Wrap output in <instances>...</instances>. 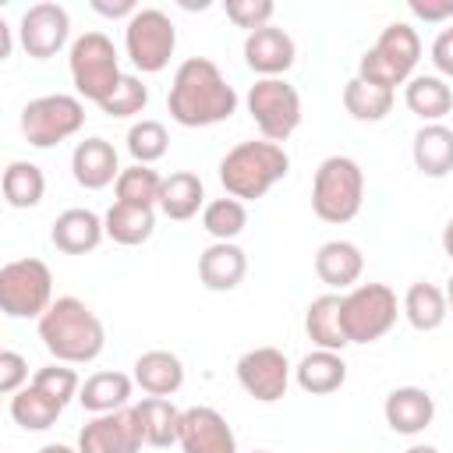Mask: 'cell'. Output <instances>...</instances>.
Returning a JSON list of instances; mask_svg holds the SVG:
<instances>
[{
	"label": "cell",
	"instance_id": "1",
	"mask_svg": "<svg viewBox=\"0 0 453 453\" xmlns=\"http://www.w3.org/2000/svg\"><path fill=\"white\" fill-rule=\"evenodd\" d=\"M166 110L180 127H212L237 113V92L209 57H188L177 64Z\"/></svg>",
	"mask_w": 453,
	"mask_h": 453
},
{
	"label": "cell",
	"instance_id": "2",
	"mask_svg": "<svg viewBox=\"0 0 453 453\" xmlns=\"http://www.w3.org/2000/svg\"><path fill=\"white\" fill-rule=\"evenodd\" d=\"M39 340L60 365H88L106 347V329L99 315L81 297H57L39 319Z\"/></svg>",
	"mask_w": 453,
	"mask_h": 453
},
{
	"label": "cell",
	"instance_id": "3",
	"mask_svg": "<svg viewBox=\"0 0 453 453\" xmlns=\"http://www.w3.org/2000/svg\"><path fill=\"white\" fill-rule=\"evenodd\" d=\"M290 170V156L283 145L265 142V138H251V142H237L223 159H219V184L230 198L237 202H255L262 195H269Z\"/></svg>",
	"mask_w": 453,
	"mask_h": 453
},
{
	"label": "cell",
	"instance_id": "4",
	"mask_svg": "<svg viewBox=\"0 0 453 453\" xmlns=\"http://www.w3.org/2000/svg\"><path fill=\"white\" fill-rule=\"evenodd\" d=\"M365 202V170L350 156H326L311 177V209L322 223H350Z\"/></svg>",
	"mask_w": 453,
	"mask_h": 453
},
{
	"label": "cell",
	"instance_id": "5",
	"mask_svg": "<svg viewBox=\"0 0 453 453\" xmlns=\"http://www.w3.org/2000/svg\"><path fill=\"white\" fill-rule=\"evenodd\" d=\"M418 60H421V39H418L414 25L393 21L379 32L375 46L365 50V57L357 60V78L393 92L396 85H407L414 78Z\"/></svg>",
	"mask_w": 453,
	"mask_h": 453
},
{
	"label": "cell",
	"instance_id": "6",
	"mask_svg": "<svg viewBox=\"0 0 453 453\" xmlns=\"http://www.w3.org/2000/svg\"><path fill=\"white\" fill-rule=\"evenodd\" d=\"M67 71L74 81V92L96 106H103L113 88L120 85L124 71H120V57L110 35L103 32H85L71 42L67 50Z\"/></svg>",
	"mask_w": 453,
	"mask_h": 453
},
{
	"label": "cell",
	"instance_id": "7",
	"mask_svg": "<svg viewBox=\"0 0 453 453\" xmlns=\"http://www.w3.org/2000/svg\"><path fill=\"white\" fill-rule=\"evenodd\" d=\"M400 304L393 287L386 283H357L347 294H340V322L347 333V343H375L396 326Z\"/></svg>",
	"mask_w": 453,
	"mask_h": 453
},
{
	"label": "cell",
	"instance_id": "8",
	"mask_svg": "<svg viewBox=\"0 0 453 453\" xmlns=\"http://www.w3.org/2000/svg\"><path fill=\"white\" fill-rule=\"evenodd\" d=\"M53 273L42 258H14L0 269V311L7 319H42L53 304Z\"/></svg>",
	"mask_w": 453,
	"mask_h": 453
},
{
	"label": "cell",
	"instance_id": "9",
	"mask_svg": "<svg viewBox=\"0 0 453 453\" xmlns=\"http://www.w3.org/2000/svg\"><path fill=\"white\" fill-rule=\"evenodd\" d=\"M177 50V28L166 11L138 7L124 21V53L142 74H159Z\"/></svg>",
	"mask_w": 453,
	"mask_h": 453
},
{
	"label": "cell",
	"instance_id": "10",
	"mask_svg": "<svg viewBox=\"0 0 453 453\" xmlns=\"http://www.w3.org/2000/svg\"><path fill=\"white\" fill-rule=\"evenodd\" d=\"M81 124H85V103L81 96H67V92L39 96L21 110V134L35 149H53L74 138Z\"/></svg>",
	"mask_w": 453,
	"mask_h": 453
},
{
	"label": "cell",
	"instance_id": "11",
	"mask_svg": "<svg viewBox=\"0 0 453 453\" xmlns=\"http://www.w3.org/2000/svg\"><path fill=\"white\" fill-rule=\"evenodd\" d=\"M248 113L265 142H287L301 124V96L287 78H258L248 88Z\"/></svg>",
	"mask_w": 453,
	"mask_h": 453
},
{
	"label": "cell",
	"instance_id": "12",
	"mask_svg": "<svg viewBox=\"0 0 453 453\" xmlns=\"http://www.w3.org/2000/svg\"><path fill=\"white\" fill-rule=\"evenodd\" d=\"M142 446H145V428L138 407L92 414L78 432V453H142Z\"/></svg>",
	"mask_w": 453,
	"mask_h": 453
},
{
	"label": "cell",
	"instance_id": "13",
	"mask_svg": "<svg viewBox=\"0 0 453 453\" xmlns=\"http://www.w3.org/2000/svg\"><path fill=\"white\" fill-rule=\"evenodd\" d=\"M237 382L258 403H276L290 386V361L280 347H251L237 357Z\"/></svg>",
	"mask_w": 453,
	"mask_h": 453
},
{
	"label": "cell",
	"instance_id": "14",
	"mask_svg": "<svg viewBox=\"0 0 453 453\" xmlns=\"http://www.w3.org/2000/svg\"><path fill=\"white\" fill-rule=\"evenodd\" d=\"M18 39H21V50L35 60H50L57 57L67 39H71V14L64 4H53V0H39L32 4L21 21H18Z\"/></svg>",
	"mask_w": 453,
	"mask_h": 453
},
{
	"label": "cell",
	"instance_id": "15",
	"mask_svg": "<svg viewBox=\"0 0 453 453\" xmlns=\"http://www.w3.org/2000/svg\"><path fill=\"white\" fill-rule=\"evenodd\" d=\"M177 446L184 453H237V435L216 407L198 403L184 411Z\"/></svg>",
	"mask_w": 453,
	"mask_h": 453
},
{
	"label": "cell",
	"instance_id": "16",
	"mask_svg": "<svg viewBox=\"0 0 453 453\" xmlns=\"http://www.w3.org/2000/svg\"><path fill=\"white\" fill-rule=\"evenodd\" d=\"M294 57H297V46L287 28L265 25L244 35V64L258 78H283L294 67Z\"/></svg>",
	"mask_w": 453,
	"mask_h": 453
},
{
	"label": "cell",
	"instance_id": "17",
	"mask_svg": "<svg viewBox=\"0 0 453 453\" xmlns=\"http://www.w3.org/2000/svg\"><path fill=\"white\" fill-rule=\"evenodd\" d=\"M382 418L396 435H421L435 418V400L421 386H396L382 403Z\"/></svg>",
	"mask_w": 453,
	"mask_h": 453
},
{
	"label": "cell",
	"instance_id": "18",
	"mask_svg": "<svg viewBox=\"0 0 453 453\" xmlns=\"http://www.w3.org/2000/svg\"><path fill=\"white\" fill-rule=\"evenodd\" d=\"M103 237H106V223L92 209H64L50 230L53 248L64 255H88L99 248Z\"/></svg>",
	"mask_w": 453,
	"mask_h": 453
},
{
	"label": "cell",
	"instance_id": "19",
	"mask_svg": "<svg viewBox=\"0 0 453 453\" xmlns=\"http://www.w3.org/2000/svg\"><path fill=\"white\" fill-rule=\"evenodd\" d=\"M71 173L85 191H99L106 184H117L120 177V163H117V149L106 138H85L74 145L71 152Z\"/></svg>",
	"mask_w": 453,
	"mask_h": 453
},
{
	"label": "cell",
	"instance_id": "20",
	"mask_svg": "<svg viewBox=\"0 0 453 453\" xmlns=\"http://www.w3.org/2000/svg\"><path fill=\"white\" fill-rule=\"evenodd\" d=\"M361 269H365V255L354 241L336 237L319 244L315 251V276L333 290H350L361 280Z\"/></svg>",
	"mask_w": 453,
	"mask_h": 453
},
{
	"label": "cell",
	"instance_id": "21",
	"mask_svg": "<svg viewBox=\"0 0 453 453\" xmlns=\"http://www.w3.org/2000/svg\"><path fill=\"white\" fill-rule=\"evenodd\" d=\"M248 273V255L234 244V241H212L202 255H198V280L209 290H234Z\"/></svg>",
	"mask_w": 453,
	"mask_h": 453
},
{
	"label": "cell",
	"instance_id": "22",
	"mask_svg": "<svg viewBox=\"0 0 453 453\" xmlns=\"http://www.w3.org/2000/svg\"><path fill=\"white\" fill-rule=\"evenodd\" d=\"M134 386H142L145 396H173L184 386V361L173 350H145L134 361Z\"/></svg>",
	"mask_w": 453,
	"mask_h": 453
},
{
	"label": "cell",
	"instance_id": "23",
	"mask_svg": "<svg viewBox=\"0 0 453 453\" xmlns=\"http://www.w3.org/2000/svg\"><path fill=\"white\" fill-rule=\"evenodd\" d=\"M414 166L425 177H446L453 173V127L446 124H421L411 142Z\"/></svg>",
	"mask_w": 453,
	"mask_h": 453
},
{
	"label": "cell",
	"instance_id": "24",
	"mask_svg": "<svg viewBox=\"0 0 453 453\" xmlns=\"http://www.w3.org/2000/svg\"><path fill=\"white\" fill-rule=\"evenodd\" d=\"M166 219H191L198 216V209H205V184L198 173L191 170H173L170 177H163L159 188V205H156Z\"/></svg>",
	"mask_w": 453,
	"mask_h": 453
},
{
	"label": "cell",
	"instance_id": "25",
	"mask_svg": "<svg viewBox=\"0 0 453 453\" xmlns=\"http://www.w3.org/2000/svg\"><path fill=\"white\" fill-rule=\"evenodd\" d=\"M294 379H297V386H301L304 393L326 396V393H336V389L347 382V361H343V354H336V350H319V347H315L311 354H304V357L297 361Z\"/></svg>",
	"mask_w": 453,
	"mask_h": 453
},
{
	"label": "cell",
	"instance_id": "26",
	"mask_svg": "<svg viewBox=\"0 0 453 453\" xmlns=\"http://www.w3.org/2000/svg\"><path fill=\"white\" fill-rule=\"evenodd\" d=\"M403 103L425 124H442V117L453 110V88L439 74H414L403 85Z\"/></svg>",
	"mask_w": 453,
	"mask_h": 453
},
{
	"label": "cell",
	"instance_id": "27",
	"mask_svg": "<svg viewBox=\"0 0 453 453\" xmlns=\"http://www.w3.org/2000/svg\"><path fill=\"white\" fill-rule=\"evenodd\" d=\"M131 389H134V375H124V372H96V375H88L81 382L78 403L88 414H110V411L127 407Z\"/></svg>",
	"mask_w": 453,
	"mask_h": 453
},
{
	"label": "cell",
	"instance_id": "28",
	"mask_svg": "<svg viewBox=\"0 0 453 453\" xmlns=\"http://www.w3.org/2000/svg\"><path fill=\"white\" fill-rule=\"evenodd\" d=\"M400 311H403V319H407L418 333H432V329H439V326L446 322L449 301H446V290H442V287H435V283H428V280H418V283L407 287Z\"/></svg>",
	"mask_w": 453,
	"mask_h": 453
},
{
	"label": "cell",
	"instance_id": "29",
	"mask_svg": "<svg viewBox=\"0 0 453 453\" xmlns=\"http://www.w3.org/2000/svg\"><path fill=\"white\" fill-rule=\"evenodd\" d=\"M304 333L319 350H343L347 347V333L340 322V294H322L308 304L304 311Z\"/></svg>",
	"mask_w": 453,
	"mask_h": 453
},
{
	"label": "cell",
	"instance_id": "30",
	"mask_svg": "<svg viewBox=\"0 0 453 453\" xmlns=\"http://www.w3.org/2000/svg\"><path fill=\"white\" fill-rule=\"evenodd\" d=\"M64 414V403L57 396H50L42 386L28 382L25 389H18L11 396V418L14 425H21L25 432H46L57 425V418Z\"/></svg>",
	"mask_w": 453,
	"mask_h": 453
},
{
	"label": "cell",
	"instance_id": "31",
	"mask_svg": "<svg viewBox=\"0 0 453 453\" xmlns=\"http://www.w3.org/2000/svg\"><path fill=\"white\" fill-rule=\"evenodd\" d=\"M106 223V237L124 244V248H138L152 237L156 230V209H145V205H127V202H113L103 216Z\"/></svg>",
	"mask_w": 453,
	"mask_h": 453
},
{
	"label": "cell",
	"instance_id": "32",
	"mask_svg": "<svg viewBox=\"0 0 453 453\" xmlns=\"http://www.w3.org/2000/svg\"><path fill=\"white\" fill-rule=\"evenodd\" d=\"M138 407V418H142V428H145V442L156 446V449H166L180 439V418L184 411H177L170 403V396H142Z\"/></svg>",
	"mask_w": 453,
	"mask_h": 453
},
{
	"label": "cell",
	"instance_id": "33",
	"mask_svg": "<svg viewBox=\"0 0 453 453\" xmlns=\"http://www.w3.org/2000/svg\"><path fill=\"white\" fill-rule=\"evenodd\" d=\"M42 195H46V177H42V170L35 163H28V159L7 163V170H4V198H7L11 209H32V205L42 202Z\"/></svg>",
	"mask_w": 453,
	"mask_h": 453
},
{
	"label": "cell",
	"instance_id": "34",
	"mask_svg": "<svg viewBox=\"0 0 453 453\" xmlns=\"http://www.w3.org/2000/svg\"><path fill=\"white\" fill-rule=\"evenodd\" d=\"M343 110L354 117V120H365V124H375L382 120L389 110H393V92L389 88H379L365 78H350L343 85Z\"/></svg>",
	"mask_w": 453,
	"mask_h": 453
},
{
	"label": "cell",
	"instance_id": "35",
	"mask_svg": "<svg viewBox=\"0 0 453 453\" xmlns=\"http://www.w3.org/2000/svg\"><path fill=\"white\" fill-rule=\"evenodd\" d=\"M159 188H163V177L152 166H142V163L124 166L120 177H117V184H113L117 202L145 205V209H156L159 205Z\"/></svg>",
	"mask_w": 453,
	"mask_h": 453
},
{
	"label": "cell",
	"instance_id": "36",
	"mask_svg": "<svg viewBox=\"0 0 453 453\" xmlns=\"http://www.w3.org/2000/svg\"><path fill=\"white\" fill-rule=\"evenodd\" d=\"M244 226H248V209H244V202H237V198H230V195L205 202V209H202V230H205L209 237H216V241H234Z\"/></svg>",
	"mask_w": 453,
	"mask_h": 453
},
{
	"label": "cell",
	"instance_id": "37",
	"mask_svg": "<svg viewBox=\"0 0 453 453\" xmlns=\"http://www.w3.org/2000/svg\"><path fill=\"white\" fill-rule=\"evenodd\" d=\"M166 149H170V134H166V127L159 120H138V124H131V131H127V152H131L134 163L152 166L156 159L166 156Z\"/></svg>",
	"mask_w": 453,
	"mask_h": 453
},
{
	"label": "cell",
	"instance_id": "38",
	"mask_svg": "<svg viewBox=\"0 0 453 453\" xmlns=\"http://www.w3.org/2000/svg\"><path fill=\"white\" fill-rule=\"evenodd\" d=\"M145 103H149V88L142 85V78H138V74H124L120 85L113 88V96H110L99 110H103L106 117H134V113L145 110Z\"/></svg>",
	"mask_w": 453,
	"mask_h": 453
},
{
	"label": "cell",
	"instance_id": "39",
	"mask_svg": "<svg viewBox=\"0 0 453 453\" xmlns=\"http://www.w3.org/2000/svg\"><path fill=\"white\" fill-rule=\"evenodd\" d=\"M32 382L35 386H42L50 396H57L64 407L71 403V400H78V389H81V379H78V372L74 368H67V365H46V368H39L35 375H32Z\"/></svg>",
	"mask_w": 453,
	"mask_h": 453
},
{
	"label": "cell",
	"instance_id": "40",
	"mask_svg": "<svg viewBox=\"0 0 453 453\" xmlns=\"http://www.w3.org/2000/svg\"><path fill=\"white\" fill-rule=\"evenodd\" d=\"M273 14H276L273 0H226V18L237 28H248V32L273 25Z\"/></svg>",
	"mask_w": 453,
	"mask_h": 453
},
{
	"label": "cell",
	"instance_id": "41",
	"mask_svg": "<svg viewBox=\"0 0 453 453\" xmlns=\"http://www.w3.org/2000/svg\"><path fill=\"white\" fill-rule=\"evenodd\" d=\"M28 386V361L18 350H0V393L14 396Z\"/></svg>",
	"mask_w": 453,
	"mask_h": 453
},
{
	"label": "cell",
	"instance_id": "42",
	"mask_svg": "<svg viewBox=\"0 0 453 453\" xmlns=\"http://www.w3.org/2000/svg\"><path fill=\"white\" fill-rule=\"evenodd\" d=\"M432 64H435L439 78H453V25L435 35V42H432Z\"/></svg>",
	"mask_w": 453,
	"mask_h": 453
},
{
	"label": "cell",
	"instance_id": "43",
	"mask_svg": "<svg viewBox=\"0 0 453 453\" xmlns=\"http://www.w3.org/2000/svg\"><path fill=\"white\" fill-rule=\"evenodd\" d=\"M407 7L421 21H446V18H453V0H411Z\"/></svg>",
	"mask_w": 453,
	"mask_h": 453
},
{
	"label": "cell",
	"instance_id": "44",
	"mask_svg": "<svg viewBox=\"0 0 453 453\" xmlns=\"http://www.w3.org/2000/svg\"><path fill=\"white\" fill-rule=\"evenodd\" d=\"M92 11H96V14H103V18H131L138 7H134V0H117V4L92 0Z\"/></svg>",
	"mask_w": 453,
	"mask_h": 453
},
{
	"label": "cell",
	"instance_id": "45",
	"mask_svg": "<svg viewBox=\"0 0 453 453\" xmlns=\"http://www.w3.org/2000/svg\"><path fill=\"white\" fill-rule=\"evenodd\" d=\"M35 453H78V449H71L67 442H46V446H39Z\"/></svg>",
	"mask_w": 453,
	"mask_h": 453
},
{
	"label": "cell",
	"instance_id": "46",
	"mask_svg": "<svg viewBox=\"0 0 453 453\" xmlns=\"http://www.w3.org/2000/svg\"><path fill=\"white\" fill-rule=\"evenodd\" d=\"M442 251H446V255L453 258V219H449V223L442 226Z\"/></svg>",
	"mask_w": 453,
	"mask_h": 453
},
{
	"label": "cell",
	"instance_id": "47",
	"mask_svg": "<svg viewBox=\"0 0 453 453\" xmlns=\"http://www.w3.org/2000/svg\"><path fill=\"white\" fill-rule=\"evenodd\" d=\"M407 453H439V449H435V446H428V442H414Z\"/></svg>",
	"mask_w": 453,
	"mask_h": 453
},
{
	"label": "cell",
	"instance_id": "48",
	"mask_svg": "<svg viewBox=\"0 0 453 453\" xmlns=\"http://www.w3.org/2000/svg\"><path fill=\"white\" fill-rule=\"evenodd\" d=\"M446 301H449V311H453V276L446 280Z\"/></svg>",
	"mask_w": 453,
	"mask_h": 453
},
{
	"label": "cell",
	"instance_id": "49",
	"mask_svg": "<svg viewBox=\"0 0 453 453\" xmlns=\"http://www.w3.org/2000/svg\"><path fill=\"white\" fill-rule=\"evenodd\" d=\"M255 453H269V449H255Z\"/></svg>",
	"mask_w": 453,
	"mask_h": 453
}]
</instances>
